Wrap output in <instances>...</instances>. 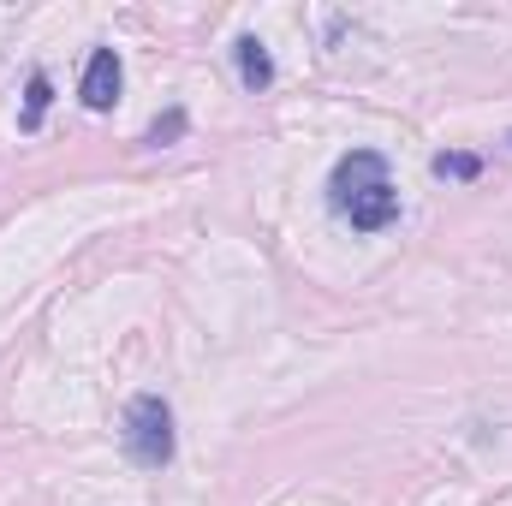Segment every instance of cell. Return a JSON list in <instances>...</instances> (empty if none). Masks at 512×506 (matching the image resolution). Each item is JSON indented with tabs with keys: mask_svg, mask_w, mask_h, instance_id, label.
<instances>
[{
	"mask_svg": "<svg viewBox=\"0 0 512 506\" xmlns=\"http://www.w3.org/2000/svg\"><path fill=\"white\" fill-rule=\"evenodd\" d=\"M328 203L334 215H346L358 233H382L399 221V191L387 179V155L376 149H352L334 161V179H328Z\"/></svg>",
	"mask_w": 512,
	"mask_h": 506,
	"instance_id": "cell-1",
	"label": "cell"
},
{
	"mask_svg": "<svg viewBox=\"0 0 512 506\" xmlns=\"http://www.w3.org/2000/svg\"><path fill=\"white\" fill-rule=\"evenodd\" d=\"M173 447H179V435H173V405H167L161 393H137V399L126 405V453H131V465L161 471V465H173Z\"/></svg>",
	"mask_w": 512,
	"mask_h": 506,
	"instance_id": "cell-2",
	"label": "cell"
},
{
	"mask_svg": "<svg viewBox=\"0 0 512 506\" xmlns=\"http://www.w3.org/2000/svg\"><path fill=\"white\" fill-rule=\"evenodd\" d=\"M120 84H126L120 54H114V48H96V54H90V66H84L78 96H84V108H90V114H108V108L120 102Z\"/></svg>",
	"mask_w": 512,
	"mask_h": 506,
	"instance_id": "cell-3",
	"label": "cell"
},
{
	"mask_svg": "<svg viewBox=\"0 0 512 506\" xmlns=\"http://www.w3.org/2000/svg\"><path fill=\"white\" fill-rule=\"evenodd\" d=\"M233 60H239V84H245L251 96L274 84V54H268L256 36H239V42H233Z\"/></svg>",
	"mask_w": 512,
	"mask_h": 506,
	"instance_id": "cell-4",
	"label": "cell"
},
{
	"mask_svg": "<svg viewBox=\"0 0 512 506\" xmlns=\"http://www.w3.org/2000/svg\"><path fill=\"white\" fill-rule=\"evenodd\" d=\"M48 102H54V78L36 66V72H30V84H24V114H18V126L36 131L42 120H48Z\"/></svg>",
	"mask_w": 512,
	"mask_h": 506,
	"instance_id": "cell-5",
	"label": "cell"
},
{
	"mask_svg": "<svg viewBox=\"0 0 512 506\" xmlns=\"http://www.w3.org/2000/svg\"><path fill=\"white\" fill-rule=\"evenodd\" d=\"M429 173H435V179H477V173H483V155H471V149H441V155L429 161Z\"/></svg>",
	"mask_w": 512,
	"mask_h": 506,
	"instance_id": "cell-6",
	"label": "cell"
},
{
	"mask_svg": "<svg viewBox=\"0 0 512 506\" xmlns=\"http://www.w3.org/2000/svg\"><path fill=\"white\" fill-rule=\"evenodd\" d=\"M173 137H185V108H167V114L149 126V137H143V143H155V149H161V143H173Z\"/></svg>",
	"mask_w": 512,
	"mask_h": 506,
	"instance_id": "cell-7",
	"label": "cell"
},
{
	"mask_svg": "<svg viewBox=\"0 0 512 506\" xmlns=\"http://www.w3.org/2000/svg\"><path fill=\"white\" fill-rule=\"evenodd\" d=\"M507 143H512V137H507Z\"/></svg>",
	"mask_w": 512,
	"mask_h": 506,
	"instance_id": "cell-8",
	"label": "cell"
}]
</instances>
